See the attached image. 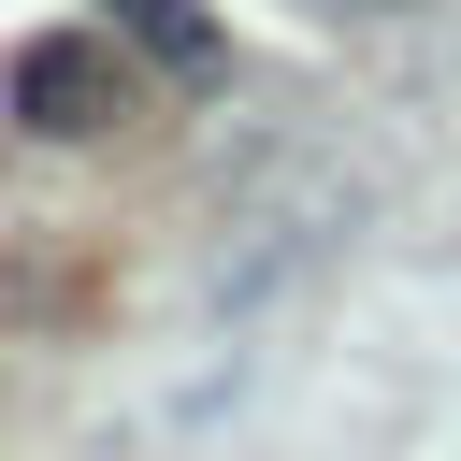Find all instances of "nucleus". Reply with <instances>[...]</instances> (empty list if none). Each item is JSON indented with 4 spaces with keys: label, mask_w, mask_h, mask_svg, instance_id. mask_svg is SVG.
<instances>
[{
    "label": "nucleus",
    "mask_w": 461,
    "mask_h": 461,
    "mask_svg": "<svg viewBox=\"0 0 461 461\" xmlns=\"http://www.w3.org/2000/svg\"><path fill=\"white\" fill-rule=\"evenodd\" d=\"M0 101H14V130H43V144H101V130L130 115V58H115V29H29V43L0 58Z\"/></svg>",
    "instance_id": "obj_1"
},
{
    "label": "nucleus",
    "mask_w": 461,
    "mask_h": 461,
    "mask_svg": "<svg viewBox=\"0 0 461 461\" xmlns=\"http://www.w3.org/2000/svg\"><path fill=\"white\" fill-rule=\"evenodd\" d=\"M101 29H115L144 72H173V86H216V72H230V29H216L202 0H101Z\"/></svg>",
    "instance_id": "obj_2"
},
{
    "label": "nucleus",
    "mask_w": 461,
    "mask_h": 461,
    "mask_svg": "<svg viewBox=\"0 0 461 461\" xmlns=\"http://www.w3.org/2000/svg\"><path fill=\"white\" fill-rule=\"evenodd\" d=\"M331 14H418V0H331Z\"/></svg>",
    "instance_id": "obj_3"
}]
</instances>
